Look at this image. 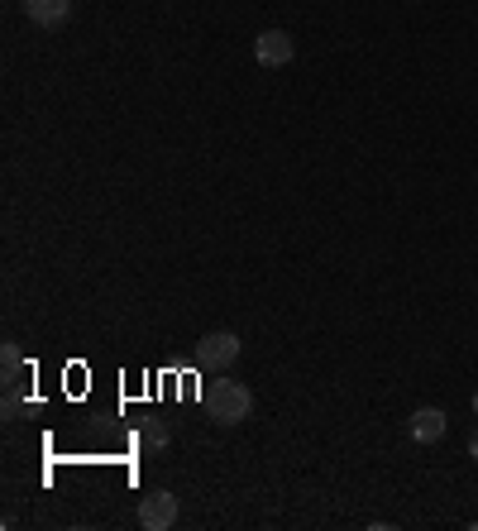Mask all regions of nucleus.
<instances>
[{
  "label": "nucleus",
  "instance_id": "f03ea898",
  "mask_svg": "<svg viewBox=\"0 0 478 531\" xmlns=\"http://www.w3.org/2000/svg\"><path fill=\"white\" fill-rule=\"evenodd\" d=\"M196 369H206V374H220V369H230L239 359V335L235 331H206L196 340Z\"/></svg>",
  "mask_w": 478,
  "mask_h": 531
},
{
  "label": "nucleus",
  "instance_id": "423d86ee",
  "mask_svg": "<svg viewBox=\"0 0 478 531\" xmlns=\"http://www.w3.org/2000/svg\"><path fill=\"white\" fill-rule=\"evenodd\" d=\"M24 20L39 29H63L72 20V0H24Z\"/></svg>",
  "mask_w": 478,
  "mask_h": 531
},
{
  "label": "nucleus",
  "instance_id": "0eeeda50",
  "mask_svg": "<svg viewBox=\"0 0 478 531\" xmlns=\"http://www.w3.org/2000/svg\"><path fill=\"white\" fill-rule=\"evenodd\" d=\"M5 388L10 393L20 388V350H15V340H5Z\"/></svg>",
  "mask_w": 478,
  "mask_h": 531
},
{
  "label": "nucleus",
  "instance_id": "6e6552de",
  "mask_svg": "<svg viewBox=\"0 0 478 531\" xmlns=\"http://www.w3.org/2000/svg\"><path fill=\"white\" fill-rule=\"evenodd\" d=\"M144 441L153 445V450H163V445H168V421H144Z\"/></svg>",
  "mask_w": 478,
  "mask_h": 531
},
{
  "label": "nucleus",
  "instance_id": "9d476101",
  "mask_svg": "<svg viewBox=\"0 0 478 531\" xmlns=\"http://www.w3.org/2000/svg\"><path fill=\"white\" fill-rule=\"evenodd\" d=\"M474 417H478V393H474Z\"/></svg>",
  "mask_w": 478,
  "mask_h": 531
},
{
  "label": "nucleus",
  "instance_id": "7ed1b4c3",
  "mask_svg": "<svg viewBox=\"0 0 478 531\" xmlns=\"http://www.w3.org/2000/svg\"><path fill=\"white\" fill-rule=\"evenodd\" d=\"M139 527L144 531L177 527V498L168 493V488H149V493L139 498Z\"/></svg>",
  "mask_w": 478,
  "mask_h": 531
},
{
  "label": "nucleus",
  "instance_id": "1a4fd4ad",
  "mask_svg": "<svg viewBox=\"0 0 478 531\" xmlns=\"http://www.w3.org/2000/svg\"><path fill=\"white\" fill-rule=\"evenodd\" d=\"M469 455H474V460H478V431H474V436H469Z\"/></svg>",
  "mask_w": 478,
  "mask_h": 531
},
{
  "label": "nucleus",
  "instance_id": "20e7f679",
  "mask_svg": "<svg viewBox=\"0 0 478 531\" xmlns=\"http://www.w3.org/2000/svg\"><path fill=\"white\" fill-rule=\"evenodd\" d=\"M292 58H297V39L287 29H263L254 39V63L259 67H287Z\"/></svg>",
  "mask_w": 478,
  "mask_h": 531
},
{
  "label": "nucleus",
  "instance_id": "f257e3e1",
  "mask_svg": "<svg viewBox=\"0 0 478 531\" xmlns=\"http://www.w3.org/2000/svg\"><path fill=\"white\" fill-rule=\"evenodd\" d=\"M201 402H206V412H211L220 426H239V421L254 417V393H249L244 383H235V378H220V383H211Z\"/></svg>",
  "mask_w": 478,
  "mask_h": 531
},
{
  "label": "nucleus",
  "instance_id": "39448f33",
  "mask_svg": "<svg viewBox=\"0 0 478 531\" xmlns=\"http://www.w3.org/2000/svg\"><path fill=\"white\" fill-rule=\"evenodd\" d=\"M407 431H412L416 445H435V441H445V431H450V417H445L440 407H416L412 421H407Z\"/></svg>",
  "mask_w": 478,
  "mask_h": 531
}]
</instances>
